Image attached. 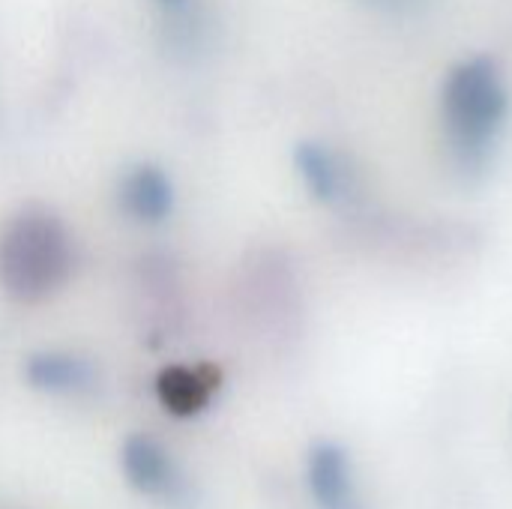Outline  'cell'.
I'll return each instance as SVG.
<instances>
[{
  "mask_svg": "<svg viewBox=\"0 0 512 509\" xmlns=\"http://www.w3.org/2000/svg\"><path fill=\"white\" fill-rule=\"evenodd\" d=\"M306 477L318 509H363L357 498L351 462L339 444H315L309 453Z\"/></svg>",
  "mask_w": 512,
  "mask_h": 509,
  "instance_id": "277c9868",
  "label": "cell"
},
{
  "mask_svg": "<svg viewBox=\"0 0 512 509\" xmlns=\"http://www.w3.org/2000/svg\"><path fill=\"white\" fill-rule=\"evenodd\" d=\"M510 114V90L492 57H468L447 72L441 117L462 168H483Z\"/></svg>",
  "mask_w": 512,
  "mask_h": 509,
  "instance_id": "6da1fadb",
  "label": "cell"
},
{
  "mask_svg": "<svg viewBox=\"0 0 512 509\" xmlns=\"http://www.w3.org/2000/svg\"><path fill=\"white\" fill-rule=\"evenodd\" d=\"M294 165H297V174L303 177V183H306V189H309V195L315 201L336 204V201L345 198V180H348L345 165L324 144H315V141L297 144Z\"/></svg>",
  "mask_w": 512,
  "mask_h": 509,
  "instance_id": "ba28073f",
  "label": "cell"
},
{
  "mask_svg": "<svg viewBox=\"0 0 512 509\" xmlns=\"http://www.w3.org/2000/svg\"><path fill=\"white\" fill-rule=\"evenodd\" d=\"M117 201L120 210L135 219V222H147L156 225L171 213L174 204V186L168 180V174L156 165H135L120 177L117 186Z\"/></svg>",
  "mask_w": 512,
  "mask_h": 509,
  "instance_id": "5b68a950",
  "label": "cell"
},
{
  "mask_svg": "<svg viewBox=\"0 0 512 509\" xmlns=\"http://www.w3.org/2000/svg\"><path fill=\"white\" fill-rule=\"evenodd\" d=\"M156 3H159L162 9H171V12H183L189 0H156Z\"/></svg>",
  "mask_w": 512,
  "mask_h": 509,
  "instance_id": "9c48e42d",
  "label": "cell"
},
{
  "mask_svg": "<svg viewBox=\"0 0 512 509\" xmlns=\"http://www.w3.org/2000/svg\"><path fill=\"white\" fill-rule=\"evenodd\" d=\"M72 237L45 207H27L0 228V288L12 300L36 303L72 276Z\"/></svg>",
  "mask_w": 512,
  "mask_h": 509,
  "instance_id": "7a4b0ae2",
  "label": "cell"
},
{
  "mask_svg": "<svg viewBox=\"0 0 512 509\" xmlns=\"http://www.w3.org/2000/svg\"><path fill=\"white\" fill-rule=\"evenodd\" d=\"M24 378L45 393H84L93 387L96 372L87 360L75 354L42 351L24 363Z\"/></svg>",
  "mask_w": 512,
  "mask_h": 509,
  "instance_id": "8992f818",
  "label": "cell"
},
{
  "mask_svg": "<svg viewBox=\"0 0 512 509\" xmlns=\"http://www.w3.org/2000/svg\"><path fill=\"white\" fill-rule=\"evenodd\" d=\"M120 468L126 480L150 498L177 501L183 495V477L171 453L150 435H132L120 447Z\"/></svg>",
  "mask_w": 512,
  "mask_h": 509,
  "instance_id": "3957f363",
  "label": "cell"
},
{
  "mask_svg": "<svg viewBox=\"0 0 512 509\" xmlns=\"http://www.w3.org/2000/svg\"><path fill=\"white\" fill-rule=\"evenodd\" d=\"M216 384H219V372H213L210 366H198V369L171 366L159 375L156 393L171 414L189 417V414H198L210 402Z\"/></svg>",
  "mask_w": 512,
  "mask_h": 509,
  "instance_id": "52a82bcc",
  "label": "cell"
}]
</instances>
